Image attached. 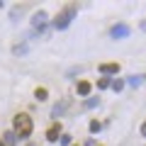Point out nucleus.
<instances>
[{"mask_svg": "<svg viewBox=\"0 0 146 146\" xmlns=\"http://www.w3.org/2000/svg\"><path fill=\"white\" fill-rule=\"evenodd\" d=\"M32 129H34V124H32V117L29 115H25V112L15 115V119H12V131H15V136L27 139V136L32 134Z\"/></svg>", "mask_w": 146, "mask_h": 146, "instance_id": "obj_1", "label": "nucleus"}, {"mask_svg": "<svg viewBox=\"0 0 146 146\" xmlns=\"http://www.w3.org/2000/svg\"><path fill=\"white\" fill-rule=\"evenodd\" d=\"M76 17V5H68L63 12H58L56 20H54V29H66L71 25V20Z\"/></svg>", "mask_w": 146, "mask_h": 146, "instance_id": "obj_2", "label": "nucleus"}, {"mask_svg": "<svg viewBox=\"0 0 146 146\" xmlns=\"http://www.w3.org/2000/svg\"><path fill=\"white\" fill-rule=\"evenodd\" d=\"M110 34H112V39H124V36H129V27L127 25H115L110 29Z\"/></svg>", "mask_w": 146, "mask_h": 146, "instance_id": "obj_3", "label": "nucleus"}, {"mask_svg": "<svg viewBox=\"0 0 146 146\" xmlns=\"http://www.w3.org/2000/svg\"><path fill=\"white\" fill-rule=\"evenodd\" d=\"M46 20H49V15H46V12H44V10H39V12H36L34 17H32V25H34L36 29H42V27L46 25Z\"/></svg>", "mask_w": 146, "mask_h": 146, "instance_id": "obj_4", "label": "nucleus"}, {"mask_svg": "<svg viewBox=\"0 0 146 146\" xmlns=\"http://www.w3.org/2000/svg\"><path fill=\"white\" fill-rule=\"evenodd\" d=\"M58 136H61V124H51L46 131V139L49 141H58Z\"/></svg>", "mask_w": 146, "mask_h": 146, "instance_id": "obj_5", "label": "nucleus"}, {"mask_svg": "<svg viewBox=\"0 0 146 146\" xmlns=\"http://www.w3.org/2000/svg\"><path fill=\"white\" fill-rule=\"evenodd\" d=\"M117 71H119V63H100V73H105V76H112Z\"/></svg>", "mask_w": 146, "mask_h": 146, "instance_id": "obj_6", "label": "nucleus"}, {"mask_svg": "<svg viewBox=\"0 0 146 146\" xmlns=\"http://www.w3.org/2000/svg\"><path fill=\"white\" fill-rule=\"evenodd\" d=\"M3 144H5V146H15V144H17L15 131H5V134H3Z\"/></svg>", "mask_w": 146, "mask_h": 146, "instance_id": "obj_7", "label": "nucleus"}, {"mask_svg": "<svg viewBox=\"0 0 146 146\" xmlns=\"http://www.w3.org/2000/svg\"><path fill=\"white\" fill-rule=\"evenodd\" d=\"M90 90H93V85H90L88 80H80V83H78V95H83V98H85Z\"/></svg>", "mask_w": 146, "mask_h": 146, "instance_id": "obj_8", "label": "nucleus"}, {"mask_svg": "<svg viewBox=\"0 0 146 146\" xmlns=\"http://www.w3.org/2000/svg\"><path fill=\"white\" fill-rule=\"evenodd\" d=\"M144 78H146V76H129V85H131V88H139V85L144 83Z\"/></svg>", "mask_w": 146, "mask_h": 146, "instance_id": "obj_9", "label": "nucleus"}, {"mask_svg": "<svg viewBox=\"0 0 146 146\" xmlns=\"http://www.w3.org/2000/svg\"><path fill=\"white\" fill-rule=\"evenodd\" d=\"M46 95H49L46 88H36V90H34V98L39 100V102H42V100H46Z\"/></svg>", "mask_w": 146, "mask_h": 146, "instance_id": "obj_10", "label": "nucleus"}, {"mask_svg": "<svg viewBox=\"0 0 146 146\" xmlns=\"http://www.w3.org/2000/svg\"><path fill=\"white\" fill-rule=\"evenodd\" d=\"M66 107H68V102H61V105H56V107L51 110V117H58V115H61V112H63Z\"/></svg>", "mask_w": 146, "mask_h": 146, "instance_id": "obj_11", "label": "nucleus"}, {"mask_svg": "<svg viewBox=\"0 0 146 146\" xmlns=\"http://www.w3.org/2000/svg\"><path fill=\"white\" fill-rule=\"evenodd\" d=\"M110 88L115 90V93H119V90L124 88V80H119V78H117V80H112V83H110Z\"/></svg>", "mask_w": 146, "mask_h": 146, "instance_id": "obj_12", "label": "nucleus"}, {"mask_svg": "<svg viewBox=\"0 0 146 146\" xmlns=\"http://www.w3.org/2000/svg\"><path fill=\"white\" fill-rule=\"evenodd\" d=\"M100 129H102V124H100L98 119H93V122H90V131H93V134H95V131H100Z\"/></svg>", "mask_w": 146, "mask_h": 146, "instance_id": "obj_13", "label": "nucleus"}, {"mask_svg": "<svg viewBox=\"0 0 146 146\" xmlns=\"http://www.w3.org/2000/svg\"><path fill=\"white\" fill-rule=\"evenodd\" d=\"M98 88H100V90L110 88V78H100V80H98Z\"/></svg>", "mask_w": 146, "mask_h": 146, "instance_id": "obj_14", "label": "nucleus"}, {"mask_svg": "<svg viewBox=\"0 0 146 146\" xmlns=\"http://www.w3.org/2000/svg\"><path fill=\"white\" fill-rule=\"evenodd\" d=\"M58 141H61L63 146H68V144H71V136H68V134H61V136H58Z\"/></svg>", "mask_w": 146, "mask_h": 146, "instance_id": "obj_15", "label": "nucleus"}, {"mask_svg": "<svg viewBox=\"0 0 146 146\" xmlns=\"http://www.w3.org/2000/svg\"><path fill=\"white\" fill-rule=\"evenodd\" d=\"M95 105H98V100H95V98H93V100H88V102H85V110H93Z\"/></svg>", "mask_w": 146, "mask_h": 146, "instance_id": "obj_16", "label": "nucleus"}, {"mask_svg": "<svg viewBox=\"0 0 146 146\" xmlns=\"http://www.w3.org/2000/svg\"><path fill=\"white\" fill-rule=\"evenodd\" d=\"M12 51H15V54H27V46H25V44H22V46H15V49H12Z\"/></svg>", "mask_w": 146, "mask_h": 146, "instance_id": "obj_17", "label": "nucleus"}, {"mask_svg": "<svg viewBox=\"0 0 146 146\" xmlns=\"http://www.w3.org/2000/svg\"><path fill=\"white\" fill-rule=\"evenodd\" d=\"M0 146H5V144H3V139H0Z\"/></svg>", "mask_w": 146, "mask_h": 146, "instance_id": "obj_18", "label": "nucleus"}]
</instances>
